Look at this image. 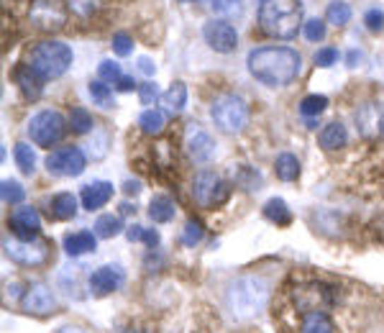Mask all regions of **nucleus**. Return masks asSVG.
I'll list each match as a JSON object with an SVG mask.
<instances>
[{
	"label": "nucleus",
	"mask_w": 384,
	"mask_h": 333,
	"mask_svg": "<svg viewBox=\"0 0 384 333\" xmlns=\"http://www.w3.org/2000/svg\"><path fill=\"white\" fill-rule=\"evenodd\" d=\"M246 67L264 87H284L300 77L303 57L290 47H259L249 54Z\"/></svg>",
	"instance_id": "nucleus-1"
},
{
	"label": "nucleus",
	"mask_w": 384,
	"mask_h": 333,
	"mask_svg": "<svg viewBox=\"0 0 384 333\" xmlns=\"http://www.w3.org/2000/svg\"><path fill=\"white\" fill-rule=\"evenodd\" d=\"M259 26L272 39L290 41L297 36L303 23V0H262L259 6Z\"/></svg>",
	"instance_id": "nucleus-2"
},
{
	"label": "nucleus",
	"mask_w": 384,
	"mask_h": 333,
	"mask_svg": "<svg viewBox=\"0 0 384 333\" xmlns=\"http://www.w3.org/2000/svg\"><path fill=\"white\" fill-rule=\"evenodd\" d=\"M267 300H269V282L256 274L231 282L228 295H226L228 310L236 320H249L259 315L267 307Z\"/></svg>",
	"instance_id": "nucleus-3"
},
{
	"label": "nucleus",
	"mask_w": 384,
	"mask_h": 333,
	"mask_svg": "<svg viewBox=\"0 0 384 333\" xmlns=\"http://www.w3.org/2000/svg\"><path fill=\"white\" fill-rule=\"evenodd\" d=\"M72 49L62 41H41L31 52V67L44 80H57L72 67Z\"/></svg>",
	"instance_id": "nucleus-4"
},
{
	"label": "nucleus",
	"mask_w": 384,
	"mask_h": 333,
	"mask_svg": "<svg viewBox=\"0 0 384 333\" xmlns=\"http://www.w3.org/2000/svg\"><path fill=\"white\" fill-rule=\"evenodd\" d=\"M210 118L218 126V131L236 136L249 126V108L238 95H221L210 108Z\"/></svg>",
	"instance_id": "nucleus-5"
},
{
	"label": "nucleus",
	"mask_w": 384,
	"mask_h": 333,
	"mask_svg": "<svg viewBox=\"0 0 384 333\" xmlns=\"http://www.w3.org/2000/svg\"><path fill=\"white\" fill-rule=\"evenodd\" d=\"M67 123L69 120L59 111H39L34 118L28 120V136H31V141H34L36 147L49 149L64 139Z\"/></svg>",
	"instance_id": "nucleus-6"
},
{
	"label": "nucleus",
	"mask_w": 384,
	"mask_h": 333,
	"mask_svg": "<svg viewBox=\"0 0 384 333\" xmlns=\"http://www.w3.org/2000/svg\"><path fill=\"white\" fill-rule=\"evenodd\" d=\"M69 6L64 0H34L28 8V21L31 26L41 33H57L67 26Z\"/></svg>",
	"instance_id": "nucleus-7"
},
{
	"label": "nucleus",
	"mask_w": 384,
	"mask_h": 333,
	"mask_svg": "<svg viewBox=\"0 0 384 333\" xmlns=\"http://www.w3.org/2000/svg\"><path fill=\"white\" fill-rule=\"evenodd\" d=\"M231 195L228 182L213 169H200L192 180V198L200 208H218L223 205Z\"/></svg>",
	"instance_id": "nucleus-8"
},
{
	"label": "nucleus",
	"mask_w": 384,
	"mask_h": 333,
	"mask_svg": "<svg viewBox=\"0 0 384 333\" xmlns=\"http://www.w3.org/2000/svg\"><path fill=\"white\" fill-rule=\"evenodd\" d=\"M295 305L300 313H325L336 305V287L325 282H308L295 287Z\"/></svg>",
	"instance_id": "nucleus-9"
},
{
	"label": "nucleus",
	"mask_w": 384,
	"mask_h": 333,
	"mask_svg": "<svg viewBox=\"0 0 384 333\" xmlns=\"http://www.w3.org/2000/svg\"><path fill=\"white\" fill-rule=\"evenodd\" d=\"M52 244L47 239H13L6 241V256L21 266H41L49 261Z\"/></svg>",
	"instance_id": "nucleus-10"
},
{
	"label": "nucleus",
	"mask_w": 384,
	"mask_h": 333,
	"mask_svg": "<svg viewBox=\"0 0 384 333\" xmlns=\"http://www.w3.org/2000/svg\"><path fill=\"white\" fill-rule=\"evenodd\" d=\"M88 166V157L77 147H62L47 157V169L54 177H80Z\"/></svg>",
	"instance_id": "nucleus-11"
},
{
	"label": "nucleus",
	"mask_w": 384,
	"mask_h": 333,
	"mask_svg": "<svg viewBox=\"0 0 384 333\" xmlns=\"http://www.w3.org/2000/svg\"><path fill=\"white\" fill-rule=\"evenodd\" d=\"M354 123L361 139L366 141H379L384 139V103L371 100L359 106V111L354 113Z\"/></svg>",
	"instance_id": "nucleus-12"
},
{
	"label": "nucleus",
	"mask_w": 384,
	"mask_h": 333,
	"mask_svg": "<svg viewBox=\"0 0 384 333\" xmlns=\"http://www.w3.org/2000/svg\"><path fill=\"white\" fill-rule=\"evenodd\" d=\"M202 39H205V44L218 54H231V52H236V47H238L236 28L223 18H216V21H210V23H205V26H202Z\"/></svg>",
	"instance_id": "nucleus-13"
},
{
	"label": "nucleus",
	"mask_w": 384,
	"mask_h": 333,
	"mask_svg": "<svg viewBox=\"0 0 384 333\" xmlns=\"http://www.w3.org/2000/svg\"><path fill=\"white\" fill-rule=\"evenodd\" d=\"M185 149H187L190 157L195 162H200V164H205V162H210L216 157V141H213V136H210L205 128L197 126V123H190L187 131H185Z\"/></svg>",
	"instance_id": "nucleus-14"
},
{
	"label": "nucleus",
	"mask_w": 384,
	"mask_h": 333,
	"mask_svg": "<svg viewBox=\"0 0 384 333\" xmlns=\"http://www.w3.org/2000/svg\"><path fill=\"white\" fill-rule=\"evenodd\" d=\"M8 226L16 233V239H39L41 233V215L36 208L18 205L8 218Z\"/></svg>",
	"instance_id": "nucleus-15"
},
{
	"label": "nucleus",
	"mask_w": 384,
	"mask_h": 333,
	"mask_svg": "<svg viewBox=\"0 0 384 333\" xmlns=\"http://www.w3.org/2000/svg\"><path fill=\"white\" fill-rule=\"evenodd\" d=\"M21 307L28 315H49L57 310V300L47 285H31L21 298Z\"/></svg>",
	"instance_id": "nucleus-16"
},
{
	"label": "nucleus",
	"mask_w": 384,
	"mask_h": 333,
	"mask_svg": "<svg viewBox=\"0 0 384 333\" xmlns=\"http://www.w3.org/2000/svg\"><path fill=\"white\" fill-rule=\"evenodd\" d=\"M90 293L95 298H105V295L115 293L118 287L123 285V269L121 266H113V264H105V266H98L93 274H90Z\"/></svg>",
	"instance_id": "nucleus-17"
},
{
	"label": "nucleus",
	"mask_w": 384,
	"mask_h": 333,
	"mask_svg": "<svg viewBox=\"0 0 384 333\" xmlns=\"http://www.w3.org/2000/svg\"><path fill=\"white\" fill-rule=\"evenodd\" d=\"M110 198H113V185L105 180H95L90 182V185L82 187L80 193V203L85 210H100V208H105L110 203Z\"/></svg>",
	"instance_id": "nucleus-18"
},
{
	"label": "nucleus",
	"mask_w": 384,
	"mask_h": 333,
	"mask_svg": "<svg viewBox=\"0 0 384 333\" xmlns=\"http://www.w3.org/2000/svg\"><path fill=\"white\" fill-rule=\"evenodd\" d=\"M16 85H18V90L26 100H39L41 93H44V77L31 64L16 69Z\"/></svg>",
	"instance_id": "nucleus-19"
},
{
	"label": "nucleus",
	"mask_w": 384,
	"mask_h": 333,
	"mask_svg": "<svg viewBox=\"0 0 384 333\" xmlns=\"http://www.w3.org/2000/svg\"><path fill=\"white\" fill-rule=\"evenodd\" d=\"M98 249V236L95 231H77V233H67L64 236V252L69 256H82V254H90Z\"/></svg>",
	"instance_id": "nucleus-20"
},
{
	"label": "nucleus",
	"mask_w": 384,
	"mask_h": 333,
	"mask_svg": "<svg viewBox=\"0 0 384 333\" xmlns=\"http://www.w3.org/2000/svg\"><path fill=\"white\" fill-rule=\"evenodd\" d=\"M318 141H320V147H323L325 152H336V149L346 147L349 131H346V126L341 123V120H333V123H328V126L320 128Z\"/></svg>",
	"instance_id": "nucleus-21"
},
{
	"label": "nucleus",
	"mask_w": 384,
	"mask_h": 333,
	"mask_svg": "<svg viewBox=\"0 0 384 333\" xmlns=\"http://www.w3.org/2000/svg\"><path fill=\"white\" fill-rule=\"evenodd\" d=\"M162 106L169 115H180L187 106V85L185 82H172L167 93H162Z\"/></svg>",
	"instance_id": "nucleus-22"
},
{
	"label": "nucleus",
	"mask_w": 384,
	"mask_h": 333,
	"mask_svg": "<svg viewBox=\"0 0 384 333\" xmlns=\"http://www.w3.org/2000/svg\"><path fill=\"white\" fill-rule=\"evenodd\" d=\"M49 215L57 220H72L77 215V198L72 193H57L49 203Z\"/></svg>",
	"instance_id": "nucleus-23"
},
{
	"label": "nucleus",
	"mask_w": 384,
	"mask_h": 333,
	"mask_svg": "<svg viewBox=\"0 0 384 333\" xmlns=\"http://www.w3.org/2000/svg\"><path fill=\"white\" fill-rule=\"evenodd\" d=\"M300 159H297L295 154L290 152H282L279 157L274 159V174L279 177L282 182H295L300 180Z\"/></svg>",
	"instance_id": "nucleus-24"
},
{
	"label": "nucleus",
	"mask_w": 384,
	"mask_h": 333,
	"mask_svg": "<svg viewBox=\"0 0 384 333\" xmlns=\"http://www.w3.org/2000/svg\"><path fill=\"white\" fill-rule=\"evenodd\" d=\"M264 218L274 223V226H290L292 223V210L282 198H272L264 203Z\"/></svg>",
	"instance_id": "nucleus-25"
},
{
	"label": "nucleus",
	"mask_w": 384,
	"mask_h": 333,
	"mask_svg": "<svg viewBox=\"0 0 384 333\" xmlns=\"http://www.w3.org/2000/svg\"><path fill=\"white\" fill-rule=\"evenodd\" d=\"M175 213H177L175 200L167 198V195H156L149 203V218L154 220V223H169V220L175 218Z\"/></svg>",
	"instance_id": "nucleus-26"
},
{
	"label": "nucleus",
	"mask_w": 384,
	"mask_h": 333,
	"mask_svg": "<svg viewBox=\"0 0 384 333\" xmlns=\"http://www.w3.org/2000/svg\"><path fill=\"white\" fill-rule=\"evenodd\" d=\"M93 228H95V236H98V239H115L118 233H123V220H121V215L105 213V215H98Z\"/></svg>",
	"instance_id": "nucleus-27"
},
{
	"label": "nucleus",
	"mask_w": 384,
	"mask_h": 333,
	"mask_svg": "<svg viewBox=\"0 0 384 333\" xmlns=\"http://www.w3.org/2000/svg\"><path fill=\"white\" fill-rule=\"evenodd\" d=\"M300 333H336V326L328 313H305Z\"/></svg>",
	"instance_id": "nucleus-28"
},
{
	"label": "nucleus",
	"mask_w": 384,
	"mask_h": 333,
	"mask_svg": "<svg viewBox=\"0 0 384 333\" xmlns=\"http://www.w3.org/2000/svg\"><path fill=\"white\" fill-rule=\"evenodd\" d=\"M351 16H354V11H351L349 3L333 0L328 6V11H325V23H330V26H336V28H344L346 23H351Z\"/></svg>",
	"instance_id": "nucleus-29"
},
{
	"label": "nucleus",
	"mask_w": 384,
	"mask_h": 333,
	"mask_svg": "<svg viewBox=\"0 0 384 333\" xmlns=\"http://www.w3.org/2000/svg\"><path fill=\"white\" fill-rule=\"evenodd\" d=\"M139 126H141L144 133L149 136H159L164 131V113L156 111V108H146L141 115H139Z\"/></svg>",
	"instance_id": "nucleus-30"
},
{
	"label": "nucleus",
	"mask_w": 384,
	"mask_h": 333,
	"mask_svg": "<svg viewBox=\"0 0 384 333\" xmlns=\"http://www.w3.org/2000/svg\"><path fill=\"white\" fill-rule=\"evenodd\" d=\"M88 93H90V98H93L95 106L105 108V111L115 106V100H113V90H110L108 82H103V80H93V82H90V85H88Z\"/></svg>",
	"instance_id": "nucleus-31"
},
{
	"label": "nucleus",
	"mask_w": 384,
	"mask_h": 333,
	"mask_svg": "<svg viewBox=\"0 0 384 333\" xmlns=\"http://www.w3.org/2000/svg\"><path fill=\"white\" fill-rule=\"evenodd\" d=\"M13 157H16V164L23 174H34L36 172V154L34 149L28 147L26 141H18L13 149Z\"/></svg>",
	"instance_id": "nucleus-32"
},
{
	"label": "nucleus",
	"mask_w": 384,
	"mask_h": 333,
	"mask_svg": "<svg viewBox=\"0 0 384 333\" xmlns=\"http://www.w3.org/2000/svg\"><path fill=\"white\" fill-rule=\"evenodd\" d=\"M325 108H328V98H325V95H308V98H303V103H300V113H303L305 118H318Z\"/></svg>",
	"instance_id": "nucleus-33"
},
{
	"label": "nucleus",
	"mask_w": 384,
	"mask_h": 333,
	"mask_svg": "<svg viewBox=\"0 0 384 333\" xmlns=\"http://www.w3.org/2000/svg\"><path fill=\"white\" fill-rule=\"evenodd\" d=\"M69 126H72V131L74 133H90L93 131V115L88 113V111H85V108H72V113H69Z\"/></svg>",
	"instance_id": "nucleus-34"
},
{
	"label": "nucleus",
	"mask_w": 384,
	"mask_h": 333,
	"mask_svg": "<svg viewBox=\"0 0 384 333\" xmlns=\"http://www.w3.org/2000/svg\"><path fill=\"white\" fill-rule=\"evenodd\" d=\"M213 13L223 16V18H236L243 13V0H210Z\"/></svg>",
	"instance_id": "nucleus-35"
},
{
	"label": "nucleus",
	"mask_w": 384,
	"mask_h": 333,
	"mask_svg": "<svg viewBox=\"0 0 384 333\" xmlns=\"http://www.w3.org/2000/svg\"><path fill=\"white\" fill-rule=\"evenodd\" d=\"M0 193H3V200H6L8 205H21L23 198H26V190H23L21 182H16V180H3Z\"/></svg>",
	"instance_id": "nucleus-36"
},
{
	"label": "nucleus",
	"mask_w": 384,
	"mask_h": 333,
	"mask_svg": "<svg viewBox=\"0 0 384 333\" xmlns=\"http://www.w3.org/2000/svg\"><path fill=\"white\" fill-rule=\"evenodd\" d=\"M123 77V72H121V64L118 62H113V60H103L100 64H98V80H103V82H118Z\"/></svg>",
	"instance_id": "nucleus-37"
},
{
	"label": "nucleus",
	"mask_w": 384,
	"mask_h": 333,
	"mask_svg": "<svg viewBox=\"0 0 384 333\" xmlns=\"http://www.w3.org/2000/svg\"><path fill=\"white\" fill-rule=\"evenodd\" d=\"M325 18H310V21H305V26H303V31H305V39L308 41H323L325 39Z\"/></svg>",
	"instance_id": "nucleus-38"
},
{
	"label": "nucleus",
	"mask_w": 384,
	"mask_h": 333,
	"mask_svg": "<svg viewBox=\"0 0 384 333\" xmlns=\"http://www.w3.org/2000/svg\"><path fill=\"white\" fill-rule=\"evenodd\" d=\"M67 6L72 13H77L80 18H88V16H93L98 8L103 6V0H67Z\"/></svg>",
	"instance_id": "nucleus-39"
},
{
	"label": "nucleus",
	"mask_w": 384,
	"mask_h": 333,
	"mask_svg": "<svg viewBox=\"0 0 384 333\" xmlns=\"http://www.w3.org/2000/svg\"><path fill=\"white\" fill-rule=\"evenodd\" d=\"M113 52L115 57H131L134 54V39L126 31L113 33Z\"/></svg>",
	"instance_id": "nucleus-40"
},
{
	"label": "nucleus",
	"mask_w": 384,
	"mask_h": 333,
	"mask_svg": "<svg viewBox=\"0 0 384 333\" xmlns=\"http://www.w3.org/2000/svg\"><path fill=\"white\" fill-rule=\"evenodd\" d=\"M202 241V226L197 223V220H187L185 223V231H182V244L185 247H197Z\"/></svg>",
	"instance_id": "nucleus-41"
},
{
	"label": "nucleus",
	"mask_w": 384,
	"mask_h": 333,
	"mask_svg": "<svg viewBox=\"0 0 384 333\" xmlns=\"http://www.w3.org/2000/svg\"><path fill=\"white\" fill-rule=\"evenodd\" d=\"M364 26H366V31H371V33H382L384 31V11L369 8L364 13Z\"/></svg>",
	"instance_id": "nucleus-42"
},
{
	"label": "nucleus",
	"mask_w": 384,
	"mask_h": 333,
	"mask_svg": "<svg viewBox=\"0 0 384 333\" xmlns=\"http://www.w3.org/2000/svg\"><path fill=\"white\" fill-rule=\"evenodd\" d=\"M108 133H98V139L90 141V147H88V154L93 157V159H103L105 154H108Z\"/></svg>",
	"instance_id": "nucleus-43"
},
{
	"label": "nucleus",
	"mask_w": 384,
	"mask_h": 333,
	"mask_svg": "<svg viewBox=\"0 0 384 333\" xmlns=\"http://www.w3.org/2000/svg\"><path fill=\"white\" fill-rule=\"evenodd\" d=\"M338 62V49L336 47H323L315 52V64L318 67H333Z\"/></svg>",
	"instance_id": "nucleus-44"
},
{
	"label": "nucleus",
	"mask_w": 384,
	"mask_h": 333,
	"mask_svg": "<svg viewBox=\"0 0 384 333\" xmlns=\"http://www.w3.org/2000/svg\"><path fill=\"white\" fill-rule=\"evenodd\" d=\"M156 98H159V87L154 82H144L139 85V100H141L144 106H154Z\"/></svg>",
	"instance_id": "nucleus-45"
},
{
	"label": "nucleus",
	"mask_w": 384,
	"mask_h": 333,
	"mask_svg": "<svg viewBox=\"0 0 384 333\" xmlns=\"http://www.w3.org/2000/svg\"><path fill=\"white\" fill-rule=\"evenodd\" d=\"M144 231H146L144 226H128L126 228V239L131 241V244H134V241H144Z\"/></svg>",
	"instance_id": "nucleus-46"
},
{
	"label": "nucleus",
	"mask_w": 384,
	"mask_h": 333,
	"mask_svg": "<svg viewBox=\"0 0 384 333\" xmlns=\"http://www.w3.org/2000/svg\"><path fill=\"white\" fill-rule=\"evenodd\" d=\"M144 244H146L149 249H156L159 247V233H156L154 228H146V231H144Z\"/></svg>",
	"instance_id": "nucleus-47"
},
{
	"label": "nucleus",
	"mask_w": 384,
	"mask_h": 333,
	"mask_svg": "<svg viewBox=\"0 0 384 333\" xmlns=\"http://www.w3.org/2000/svg\"><path fill=\"white\" fill-rule=\"evenodd\" d=\"M139 69H141L144 74H149V77H151V74L156 72V64L149 60V57H141V60H139Z\"/></svg>",
	"instance_id": "nucleus-48"
},
{
	"label": "nucleus",
	"mask_w": 384,
	"mask_h": 333,
	"mask_svg": "<svg viewBox=\"0 0 384 333\" xmlns=\"http://www.w3.org/2000/svg\"><path fill=\"white\" fill-rule=\"evenodd\" d=\"M115 85H118V90H121V93H131V90L136 87V82H134V77H121Z\"/></svg>",
	"instance_id": "nucleus-49"
},
{
	"label": "nucleus",
	"mask_w": 384,
	"mask_h": 333,
	"mask_svg": "<svg viewBox=\"0 0 384 333\" xmlns=\"http://www.w3.org/2000/svg\"><path fill=\"white\" fill-rule=\"evenodd\" d=\"M359 62H361V52H359V49H351V52L346 54V64H349V67H359Z\"/></svg>",
	"instance_id": "nucleus-50"
},
{
	"label": "nucleus",
	"mask_w": 384,
	"mask_h": 333,
	"mask_svg": "<svg viewBox=\"0 0 384 333\" xmlns=\"http://www.w3.org/2000/svg\"><path fill=\"white\" fill-rule=\"evenodd\" d=\"M123 193H126V195H139V193H141V182H131V180H128L126 185H123Z\"/></svg>",
	"instance_id": "nucleus-51"
},
{
	"label": "nucleus",
	"mask_w": 384,
	"mask_h": 333,
	"mask_svg": "<svg viewBox=\"0 0 384 333\" xmlns=\"http://www.w3.org/2000/svg\"><path fill=\"white\" fill-rule=\"evenodd\" d=\"M59 333H88L85 328H74V326H69V328H62Z\"/></svg>",
	"instance_id": "nucleus-52"
},
{
	"label": "nucleus",
	"mask_w": 384,
	"mask_h": 333,
	"mask_svg": "<svg viewBox=\"0 0 384 333\" xmlns=\"http://www.w3.org/2000/svg\"><path fill=\"white\" fill-rule=\"evenodd\" d=\"M121 213H136V208H131V205H128V203H123V205H121Z\"/></svg>",
	"instance_id": "nucleus-53"
},
{
	"label": "nucleus",
	"mask_w": 384,
	"mask_h": 333,
	"mask_svg": "<svg viewBox=\"0 0 384 333\" xmlns=\"http://www.w3.org/2000/svg\"><path fill=\"white\" fill-rule=\"evenodd\" d=\"M180 3H187V0H180Z\"/></svg>",
	"instance_id": "nucleus-54"
}]
</instances>
